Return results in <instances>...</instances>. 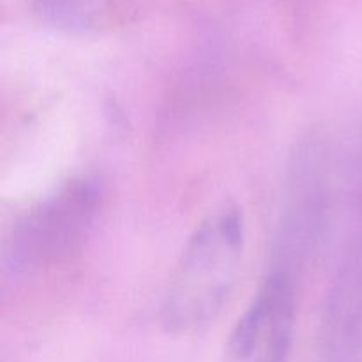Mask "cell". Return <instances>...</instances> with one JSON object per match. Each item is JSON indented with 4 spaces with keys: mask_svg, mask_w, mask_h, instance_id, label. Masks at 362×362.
Returning <instances> with one entry per match:
<instances>
[{
    "mask_svg": "<svg viewBox=\"0 0 362 362\" xmlns=\"http://www.w3.org/2000/svg\"><path fill=\"white\" fill-rule=\"evenodd\" d=\"M246 221L237 205L202 219L187 239L161 303V324L172 334H197L228 304L243 267Z\"/></svg>",
    "mask_w": 362,
    "mask_h": 362,
    "instance_id": "cell-1",
    "label": "cell"
},
{
    "mask_svg": "<svg viewBox=\"0 0 362 362\" xmlns=\"http://www.w3.org/2000/svg\"><path fill=\"white\" fill-rule=\"evenodd\" d=\"M105 204V184L80 175L32 205L11 228L4 267L16 276L34 274L73 260L94 232Z\"/></svg>",
    "mask_w": 362,
    "mask_h": 362,
    "instance_id": "cell-2",
    "label": "cell"
},
{
    "mask_svg": "<svg viewBox=\"0 0 362 362\" xmlns=\"http://www.w3.org/2000/svg\"><path fill=\"white\" fill-rule=\"evenodd\" d=\"M296 331L292 278L274 271L264 279L233 325L221 362H288Z\"/></svg>",
    "mask_w": 362,
    "mask_h": 362,
    "instance_id": "cell-3",
    "label": "cell"
},
{
    "mask_svg": "<svg viewBox=\"0 0 362 362\" xmlns=\"http://www.w3.org/2000/svg\"><path fill=\"white\" fill-rule=\"evenodd\" d=\"M34 7L52 27L67 32H87L105 20L110 0H34Z\"/></svg>",
    "mask_w": 362,
    "mask_h": 362,
    "instance_id": "cell-4",
    "label": "cell"
}]
</instances>
